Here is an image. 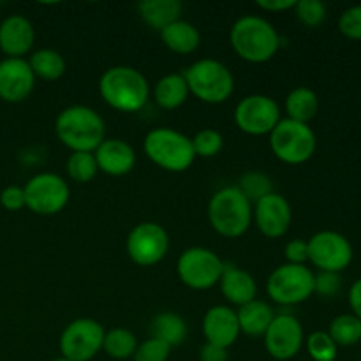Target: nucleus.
I'll return each mask as SVG.
<instances>
[{"label": "nucleus", "instance_id": "obj_1", "mask_svg": "<svg viewBox=\"0 0 361 361\" xmlns=\"http://www.w3.org/2000/svg\"><path fill=\"white\" fill-rule=\"evenodd\" d=\"M55 130L63 147L73 152L94 154L106 140V126L95 109L88 106H69L56 116Z\"/></svg>", "mask_w": 361, "mask_h": 361}, {"label": "nucleus", "instance_id": "obj_2", "mask_svg": "<svg viewBox=\"0 0 361 361\" xmlns=\"http://www.w3.org/2000/svg\"><path fill=\"white\" fill-rule=\"evenodd\" d=\"M99 92L106 104L123 113L140 111L150 97L147 78L129 66L109 67L101 76Z\"/></svg>", "mask_w": 361, "mask_h": 361}, {"label": "nucleus", "instance_id": "obj_3", "mask_svg": "<svg viewBox=\"0 0 361 361\" xmlns=\"http://www.w3.org/2000/svg\"><path fill=\"white\" fill-rule=\"evenodd\" d=\"M233 49L250 63L268 62L281 48V37L270 21L261 16H243L236 20L229 34Z\"/></svg>", "mask_w": 361, "mask_h": 361}, {"label": "nucleus", "instance_id": "obj_4", "mask_svg": "<svg viewBox=\"0 0 361 361\" xmlns=\"http://www.w3.org/2000/svg\"><path fill=\"white\" fill-rule=\"evenodd\" d=\"M252 203L236 185L224 187L208 203V221L212 228L226 238H238L252 222Z\"/></svg>", "mask_w": 361, "mask_h": 361}, {"label": "nucleus", "instance_id": "obj_5", "mask_svg": "<svg viewBox=\"0 0 361 361\" xmlns=\"http://www.w3.org/2000/svg\"><path fill=\"white\" fill-rule=\"evenodd\" d=\"M143 148L155 166L171 173L185 171L196 159L190 137L168 127L150 130L145 137Z\"/></svg>", "mask_w": 361, "mask_h": 361}, {"label": "nucleus", "instance_id": "obj_6", "mask_svg": "<svg viewBox=\"0 0 361 361\" xmlns=\"http://www.w3.org/2000/svg\"><path fill=\"white\" fill-rule=\"evenodd\" d=\"M183 78L189 87V94H194V97L208 104H221L228 101L235 88V78L231 71L214 59L194 62L192 66L187 67Z\"/></svg>", "mask_w": 361, "mask_h": 361}, {"label": "nucleus", "instance_id": "obj_7", "mask_svg": "<svg viewBox=\"0 0 361 361\" xmlns=\"http://www.w3.org/2000/svg\"><path fill=\"white\" fill-rule=\"evenodd\" d=\"M270 147L279 161L298 166L312 159L316 152V134L309 123L284 118L270 133Z\"/></svg>", "mask_w": 361, "mask_h": 361}, {"label": "nucleus", "instance_id": "obj_8", "mask_svg": "<svg viewBox=\"0 0 361 361\" xmlns=\"http://www.w3.org/2000/svg\"><path fill=\"white\" fill-rule=\"evenodd\" d=\"M268 296L279 305H298L316 293V275L305 264H282L268 277Z\"/></svg>", "mask_w": 361, "mask_h": 361}, {"label": "nucleus", "instance_id": "obj_9", "mask_svg": "<svg viewBox=\"0 0 361 361\" xmlns=\"http://www.w3.org/2000/svg\"><path fill=\"white\" fill-rule=\"evenodd\" d=\"M176 271H178L180 281L187 288L203 291L221 282L224 263L214 250L204 249V247H192L180 256Z\"/></svg>", "mask_w": 361, "mask_h": 361}, {"label": "nucleus", "instance_id": "obj_10", "mask_svg": "<svg viewBox=\"0 0 361 361\" xmlns=\"http://www.w3.org/2000/svg\"><path fill=\"white\" fill-rule=\"evenodd\" d=\"M28 210L37 215H55L69 203L71 190L66 180L53 173H39L23 187Z\"/></svg>", "mask_w": 361, "mask_h": 361}, {"label": "nucleus", "instance_id": "obj_11", "mask_svg": "<svg viewBox=\"0 0 361 361\" xmlns=\"http://www.w3.org/2000/svg\"><path fill=\"white\" fill-rule=\"evenodd\" d=\"M104 334L95 319L81 317L67 324L60 337L62 358L69 361H90L102 349Z\"/></svg>", "mask_w": 361, "mask_h": 361}, {"label": "nucleus", "instance_id": "obj_12", "mask_svg": "<svg viewBox=\"0 0 361 361\" xmlns=\"http://www.w3.org/2000/svg\"><path fill=\"white\" fill-rule=\"evenodd\" d=\"M281 120V108L277 101L268 95H247L235 109L236 127L250 136L270 134Z\"/></svg>", "mask_w": 361, "mask_h": 361}, {"label": "nucleus", "instance_id": "obj_13", "mask_svg": "<svg viewBox=\"0 0 361 361\" xmlns=\"http://www.w3.org/2000/svg\"><path fill=\"white\" fill-rule=\"evenodd\" d=\"M309 261L321 271L341 274L351 264L353 245L337 231H319L309 240Z\"/></svg>", "mask_w": 361, "mask_h": 361}, {"label": "nucleus", "instance_id": "obj_14", "mask_svg": "<svg viewBox=\"0 0 361 361\" xmlns=\"http://www.w3.org/2000/svg\"><path fill=\"white\" fill-rule=\"evenodd\" d=\"M169 249V236L157 222H141L127 236V254L140 267H154L164 259Z\"/></svg>", "mask_w": 361, "mask_h": 361}, {"label": "nucleus", "instance_id": "obj_15", "mask_svg": "<svg viewBox=\"0 0 361 361\" xmlns=\"http://www.w3.org/2000/svg\"><path fill=\"white\" fill-rule=\"evenodd\" d=\"M264 345L271 358L288 361L295 358L303 345V328L293 314H279L264 331Z\"/></svg>", "mask_w": 361, "mask_h": 361}, {"label": "nucleus", "instance_id": "obj_16", "mask_svg": "<svg viewBox=\"0 0 361 361\" xmlns=\"http://www.w3.org/2000/svg\"><path fill=\"white\" fill-rule=\"evenodd\" d=\"M252 212L257 229L267 238H281L288 233L289 226H291V204L284 196L277 192H270L268 196L261 197Z\"/></svg>", "mask_w": 361, "mask_h": 361}, {"label": "nucleus", "instance_id": "obj_17", "mask_svg": "<svg viewBox=\"0 0 361 361\" xmlns=\"http://www.w3.org/2000/svg\"><path fill=\"white\" fill-rule=\"evenodd\" d=\"M35 76L25 59L0 60V99L6 102H21L32 94Z\"/></svg>", "mask_w": 361, "mask_h": 361}, {"label": "nucleus", "instance_id": "obj_18", "mask_svg": "<svg viewBox=\"0 0 361 361\" xmlns=\"http://www.w3.org/2000/svg\"><path fill=\"white\" fill-rule=\"evenodd\" d=\"M240 324L236 312L226 305L212 307L203 317V335L208 344L228 349L238 341Z\"/></svg>", "mask_w": 361, "mask_h": 361}, {"label": "nucleus", "instance_id": "obj_19", "mask_svg": "<svg viewBox=\"0 0 361 361\" xmlns=\"http://www.w3.org/2000/svg\"><path fill=\"white\" fill-rule=\"evenodd\" d=\"M35 30L30 20L21 14H11L0 23V49L7 59H21L32 49Z\"/></svg>", "mask_w": 361, "mask_h": 361}, {"label": "nucleus", "instance_id": "obj_20", "mask_svg": "<svg viewBox=\"0 0 361 361\" xmlns=\"http://www.w3.org/2000/svg\"><path fill=\"white\" fill-rule=\"evenodd\" d=\"M99 171L109 176H123L130 173L136 166V154L133 147L122 140H104L94 152Z\"/></svg>", "mask_w": 361, "mask_h": 361}, {"label": "nucleus", "instance_id": "obj_21", "mask_svg": "<svg viewBox=\"0 0 361 361\" xmlns=\"http://www.w3.org/2000/svg\"><path fill=\"white\" fill-rule=\"evenodd\" d=\"M219 284H221L222 295L233 305L243 307L256 300L257 284L249 271L240 270L236 267H226L224 264V271H222Z\"/></svg>", "mask_w": 361, "mask_h": 361}, {"label": "nucleus", "instance_id": "obj_22", "mask_svg": "<svg viewBox=\"0 0 361 361\" xmlns=\"http://www.w3.org/2000/svg\"><path fill=\"white\" fill-rule=\"evenodd\" d=\"M182 9L183 7L178 0H145L137 4L141 20L159 32L178 21Z\"/></svg>", "mask_w": 361, "mask_h": 361}, {"label": "nucleus", "instance_id": "obj_23", "mask_svg": "<svg viewBox=\"0 0 361 361\" xmlns=\"http://www.w3.org/2000/svg\"><path fill=\"white\" fill-rule=\"evenodd\" d=\"M161 39L168 49L178 55H189L200 48L201 35L197 28L189 21L178 20L175 23L168 25L164 30H161Z\"/></svg>", "mask_w": 361, "mask_h": 361}, {"label": "nucleus", "instance_id": "obj_24", "mask_svg": "<svg viewBox=\"0 0 361 361\" xmlns=\"http://www.w3.org/2000/svg\"><path fill=\"white\" fill-rule=\"evenodd\" d=\"M236 317H238L240 331L250 335V337H263L275 316L270 305L259 302V300H254V302L240 307V310H236Z\"/></svg>", "mask_w": 361, "mask_h": 361}, {"label": "nucleus", "instance_id": "obj_25", "mask_svg": "<svg viewBox=\"0 0 361 361\" xmlns=\"http://www.w3.org/2000/svg\"><path fill=\"white\" fill-rule=\"evenodd\" d=\"M189 87L183 74L171 73L157 81L154 88V99L162 109H176L187 101Z\"/></svg>", "mask_w": 361, "mask_h": 361}, {"label": "nucleus", "instance_id": "obj_26", "mask_svg": "<svg viewBox=\"0 0 361 361\" xmlns=\"http://www.w3.org/2000/svg\"><path fill=\"white\" fill-rule=\"evenodd\" d=\"M319 109V99L317 94L309 87H298L289 92L286 97V111L288 118L296 120V122L309 123Z\"/></svg>", "mask_w": 361, "mask_h": 361}, {"label": "nucleus", "instance_id": "obj_27", "mask_svg": "<svg viewBox=\"0 0 361 361\" xmlns=\"http://www.w3.org/2000/svg\"><path fill=\"white\" fill-rule=\"evenodd\" d=\"M152 337L166 342L169 348L180 345L187 337V324L183 317L173 312H162L155 316L150 323Z\"/></svg>", "mask_w": 361, "mask_h": 361}, {"label": "nucleus", "instance_id": "obj_28", "mask_svg": "<svg viewBox=\"0 0 361 361\" xmlns=\"http://www.w3.org/2000/svg\"><path fill=\"white\" fill-rule=\"evenodd\" d=\"M30 63V69L34 73L35 78H41L46 81H55L59 78L63 76L66 73V60L55 49H39L28 60Z\"/></svg>", "mask_w": 361, "mask_h": 361}, {"label": "nucleus", "instance_id": "obj_29", "mask_svg": "<svg viewBox=\"0 0 361 361\" xmlns=\"http://www.w3.org/2000/svg\"><path fill=\"white\" fill-rule=\"evenodd\" d=\"M102 349L108 356L115 360H127L133 358L137 349V341L133 331L126 328H115V330L104 334V342Z\"/></svg>", "mask_w": 361, "mask_h": 361}, {"label": "nucleus", "instance_id": "obj_30", "mask_svg": "<svg viewBox=\"0 0 361 361\" xmlns=\"http://www.w3.org/2000/svg\"><path fill=\"white\" fill-rule=\"evenodd\" d=\"M328 335L337 345H355L361 341V319L355 314H342L330 323Z\"/></svg>", "mask_w": 361, "mask_h": 361}, {"label": "nucleus", "instance_id": "obj_31", "mask_svg": "<svg viewBox=\"0 0 361 361\" xmlns=\"http://www.w3.org/2000/svg\"><path fill=\"white\" fill-rule=\"evenodd\" d=\"M66 169L69 178L78 183H88L99 171L94 154L90 152H73L67 159Z\"/></svg>", "mask_w": 361, "mask_h": 361}, {"label": "nucleus", "instance_id": "obj_32", "mask_svg": "<svg viewBox=\"0 0 361 361\" xmlns=\"http://www.w3.org/2000/svg\"><path fill=\"white\" fill-rule=\"evenodd\" d=\"M236 187L242 190V194L250 201V203H257L261 197L274 192V190H271V180L268 178L267 175L257 171H250L247 173V175H243L242 180H240V185Z\"/></svg>", "mask_w": 361, "mask_h": 361}, {"label": "nucleus", "instance_id": "obj_33", "mask_svg": "<svg viewBox=\"0 0 361 361\" xmlns=\"http://www.w3.org/2000/svg\"><path fill=\"white\" fill-rule=\"evenodd\" d=\"M337 348L328 331H314L307 338V351L314 361H335Z\"/></svg>", "mask_w": 361, "mask_h": 361}, {"label": "nucleus", "instance_id": "obj_34", "mask_svg": "<svg viewBox=\"0 0 361 361\" xmlns=\"http://www.w3.org/2000/svg\"><path fill=\"white\" fill-rule=\"evenodd\" d=\"M192 148L196 157H215L224 147V137L215 129H203L192 137Z\"/></svg>", "mask_w": 361, "mask_h": 361}, {"label": "nucleus", "instance_id": "obj_35", "mask_svg": "<svg viewBox=\"0 0 361 361\" xmlns=\"http://www.w3.org/2000/svg\"><path fill=\"white\" fill-rule=\"evenodd\" d=\"M295 11L298 20L307 27H319L326 18V4L321 0H300Z\"/></svg>", "mask_w": 361, "mask_h": 361}, {"label": "nucleus", "instance_id": "obj_36", "mask_svg": "<svg viewBox=\"0 0 361 361\" xmlns=\"http://www.w3.org/2000/svg\"><path fill=\"white\" fill-rule=\"evenodd\" d=\"M169 353H171V348L166 342L152 337L137 345L133 358L134 361H168Z\"/></svg>", "mask_w": 361, "mask_h": 361}, {"label": "nucleus", "instance_id": "obj_37", "mask_svg": "<svg viewBox=\"0 0 361 361\" xmlns=\"http://www.w3.org/2000/svg\"><path fill=\"white\" fill-rule=\"evenodd\" d=\"M338 28L345 37L361 41V6H353L345 9L338 20Z\"/></svg>", "mask_w": 361, "mask_h": 361}, {"label": "nucleus", "instance_id": "obj_38", "mask_svg": "<svg viewBox=\"0 0 361 361\" xmlns=\"http://www.w3.org/2000/svg\"><path fill=\"white\" fill-rule=\"evenodd\" d=\"M341 275L331 274V271H321L316 275V293L317 295L324 296V298H331L341 291Z\"/></svg>", "mask_w": 361, "mask_h": 361}, {"label": "nucleus", "instance_id": "obj_39", "mask_svg": "<svg viewBox=\"0 0 361 361\" xmlns=\"http://www.w3.org/2000/svg\"><path fill=\"white\" fill-rule=\"evenodd\" d=\"M0 204L9 212H20L21 208L27 207L25 203V190L23 187L9 185L0 192Z\"/></svg>", "mask_w": 361, "mask_h": 361}, {"label": "nucleus", "instance_id": "obj_40", "mask_svg": "<svg viewBox=\"0 0 361 361\" xmlns=\"http://www.w3.org/2000/svg\"><path fill=\"white\" fill-rule=\"evenodd\" d=\"M286 259L289 264H305L309 261V243L305 240H291L286 245Z\"/></svg>", "mask_w": 361, "mask_h": 361}, {"label": "nucleus", "instance_id": "obj_41", "mask_svg": "<svg viewBox=\"0 0 361 361\" xmlns=\"http://www.w3.org/2000/svg\"><path fill=\"white\" fill-rule=\"evenodd\" d=\"M296 0H259L257 7L268 13H284V11L295 9Z\"/></svg>", "mask_w": 361, "mask_h": 361}, {"label": "nucleus", "instance_id": "obj_42", "mask_svg": "<svg viewBox=\"0 0 361 361\" xmlns=\"http://www.w3.org/2000/svg\"><path fill=\"white\" fill-rule=\"evenodd\" d=\"M201 361H228V349H222L207 342L201 348Z\"/></svg>", "mask_w": 361, "mask_h": 361}, {"label": "nucleus", "instance_id": "obj_43", "mask_svg": "<svg viewBox=\"0 0 361 361\" xmlns=\"http://www.w3.org/2000/svg\"><path fill=\"white\" fill-rule=\"evenodd\" d=\"M349 305H351L353 314L361 319V279H358L349 289Z\"/></svg>", "mask_w": 361, "mask_h": 361}, {"label": "nucleus", "instance_id": "obj_44", "mask_svg": "<svg viewBox=\"0 0 361 361\" xmlns=\"http://www.w3.org/2000/svg\"><path fill=\"white\" fill-rule=\"evenodd\" d=\"M53 361H69V360H66V358H56V360H53Z\"/></svg>", "mask_w": 361, "mask_h": 361}, {"label": "nucleus", "instance_id": "obj_45", "mask_svg": "<svg viewBox=\"0 0 361 361\" xmlns=\"http://www.w3.org/2000/svg\"><path fill=\"white\" fill-rule=\"evenodd\" d=\"M356 361H361V360H356Z\"/></svg>", "mask_w": 361, "mask_h": 361}]
</instances>
